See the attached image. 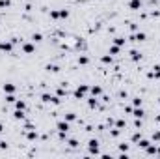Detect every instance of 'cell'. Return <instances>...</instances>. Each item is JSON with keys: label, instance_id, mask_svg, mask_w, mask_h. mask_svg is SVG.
<instances>
[{"label": "cell", "instance_id": "6da1fadb", "mask_svg": "<svg viewBox=\"0 0 160 159\" xmlns=\"http://www.w3.org/2000/svg\"><path fill=\"white\" fill-rule=\"evenodd\" d=\"M86 92H88V86H86V84H80V86L74 90V97H76V99H84V94H86Z\"/></svg>", "mask_w": 160, "mask_h": 159}, {"label": "cell", "instance_id": "7a4b0ae2", "mask_svg": "<svg viewBox=\"0 0 160 159\" xmlns=\"http://www.w3.org/2000/svg\"><path fill=\"white\" fill-rule=\"evenodd\" d=\"M13 49V41H0V51L2 52H11Z\"/></svg>", "mask_w": 160, "mask_h": 159}, {"label": "cell", "instance_id": "3957f363", "mask_svg": "<svg viewBox=\"0 0 160 159\" xmlns=\"http://www.w3.org/2000/svg\"><path fill=\"white\" fill-rule=\"evenodd\" d=\"M56 127H58V131H60V133H67V131H69V122H67V120L58 122V124H56Z\"/></svg>", "mask_w": 160, "mask_h": 159}, {"label": "cell", "instance_id": "277c9868", "mask_svg": "<svg viewBox=\"0 0 160 159\" xmlns=\"http://www.w3.org/2000/svg\"><path fill=\"white\" fill-rule=\"evenodd\" d=\"M88 148H89V153H99V142L95 141V138H91V141H89Z\"/></svg>", "mask_w": 160, "mask_h": 159}, {"label": "cell", "instance_id": "5b68a950", "mask_svg": "<svg viewBox=\"0 0 160 159\" xmlns=\"http://www.w3.org/2000/svg\"><path fill=\"white\" fill-rule=\"evenodd\" d=\"M130 39H132V41H145V34H143V32H138V34H134Z\"/></svg>", "mask_w": 160, "mask_h": 159}, {"label": "cell", "instance_id": "8992f818", "mask_svg": "<svg viewBox=\"0 0 160 159\" xmlns=\"http://www.w3.org/2000/svg\"><path fill=\"white\" fill-rule=\"evenodd\" d=\"M129 8H130V9H140V8H142V2H140V0H130V2H129Z\"/></svg>", "mask_w": 160, "mask_h": 159}, {"label": "cell", "instance_id": "52a82bcc", "mask_svg": "<svg viewBox=\"0 0 160 159\" xmlns=\"http://www.w3.org/2000/svg\"><path fill=\"white\" fill-rule=\"evenodd\" d=\"M23 51H24L26 54H32V52L35 51V47H34L32 43H24V45H23Z\"/></svg>", "mask_w": 160, "mask_h": 159}, {"label": "cell", "instance_id": "ba28073f", "mask_svg": "<svg viewBox=\"0 0 160 159\" xmlns=\"http://www.w3.org/2000/svg\"><path fill=\"white\" fill-rule=\"evenodd\" d=\"M4 92H8V94H13V92H15V84H11V83H6V84H4Z\"/></svg>", "mask_w": 160, "mask_h": 159}, {"label": "cell", "instance_id": "9c48e42d", "mask_svg": "<svg viewBox=\"0 0 160 159\" xmlns=\"http://www.w3.org/2000/svg\"><path fill=\"white\" fill-rule=\"evenodd\" d=\"M91 94H93L95 97L101 95V94H103V88H101V86H91Z\"/></svg>", "mask_w": 160, "mask_h": 159}, {"label": "cell", "instance_id": "30bf717a", "mask_svg": "<svg viewBox=\"0 0 160 159\" xmlns=\"http://www.w3.org/2000/svg\"><path fill=\"white\" fill-rule=\"evenodd\" d=\"M13 116H15V120H23V118H24V112H23L21 109H17V110L13 112Z\"/></svg>", "mask_w": 160, "mask_h": 159}, {"label": "cell", "instance_id": "8fae6325", "mask_svg": "<svg viewBox=\"0 0 160 159\" xmlns=\"http://www.w3.org/2000/svg\"><path fill=\"white\" fill-rule=\"evenodd\" d=\"M132 114H134V118H142L145 112H143L142 109H134V110H132Z\"/></svg>", "mask_w": 160, "mask_h": 159}, {"label": "cell", "instance_id": "7c38bea8", "mask_svg": "<svg viewBox=\"0 0 160 159\" xmlns=\"http://www.w3.org/2000/svg\"><path fill=\"white\" fill-rule=\"evenodd\" d=\"M26 137H28V141H37V133H35V131H32V129L28 131V135H26Z\"/></svg>", "mask_w": 160, "mask_h": 159}, {"label": "cell", "instance_id": "4fadbf2b", "mask_svg": "<svg viewBox=\"0 0 160 159\" xmlns=\"http://www.w3.org/2000/svg\"><path fill=\"white\" fill-rule=\"evenodd\" d=\"M130 58H132V60H140V58H142V54H140L138 51H130Z\"/></svg>", "mask_w": 160, "mask_h": 159}, {"label": "cell", "instance_id": "5bb4252c", "mask_svg": "<svg viewBox=\"0 0 160 159\" xmlns=\"http://www.w3.org/2000/svg\"><path fill=\"white\" fill-rule=\"evenodd\" d=\"M15 107L21 109V110H24V109H26V103H24V101H15Z\"/></svg>", "mask_w": 160, "mask_h": 159}, {"label": "cell", "instance_id": "9a60e30c", "mask_svg": "<svg viewBox=\"0 0 160 159\" xmlns=\"http://www.w3.org/2000/svg\"><path fill=\"white\" fill-rule=\"evenodd\" d=\"M88 62H89V58H88V56H80V58H78V64H82V66H86Z\"/></svg>", "mask_w": 160, "mask_h": 159}, {"label": "cell", "instance_id": "2e32d148", "mask_svg": "<svg viewBox=\"0 0 160 159\" xmlns=\"http://www.w3.org/2000/svg\"><path fill=\"white\" fill-rule=\"evenodd\" d=\"M114 41H115V45H119V47H121V45H125V37H115Z\"/></svg>", "mask_w": 160, "mask_h": 159}, {"label": "cell", "instance_id": "e0dca14e", "mask_svg": "<svg viewBox=\"0 0 160 159\" xmlns=\"http://www.w3.org/2000/svg\"><path fill=\"white\" fill-rule=\"evenodd\" d=\"M119 52V45H112L110 47V54H117Z\"/></svg>", "mask_w": 160, "mask_h": 159}, {"label": "cell", "instance_id": "ac0fdd59", "mask_svg": "<svg viewBox=\"0 0 160 159\" xmlns=\"http://www.w3.org/2000/svg\"><path fill=\"white\" fill-rule=\"evenodd\" d=\"M47 69H49V71H52V73H58V71H60V68H58V66H50V64L47 66Z\"/></svg>", "mask_w": 160, "mask_h": 159}, {"label": "cell", "instance_id": "d6986e66", "mask_svg": "<svg viewBox=\"0 0 160 159\" xmlns=\"http://www.w3.org/2000/svg\"><path fill=\"white\" fill-rule=\"evenodd\" d=\"M149 144H151L149 141H142V138H140V148H143V150H145V148H147Z\"/></svg>", "mask_w": 160, "mask_h": 159}, {"label": "cell", "instance_id": "ffe728a7", "mask_svg": "<svg viewBox=\"0 0 160 159\" xmlns=\"http://www.w3.org/2000/svg\"><path fill=\"white\" fill-rule=\"evenodd\" d=\"M6 101H8V103H15L17 99H15V95H13V94H8V97H6Z\"/></svg>", "mask_w": 160, "mask_h": 159}, {"label": "cell", "instance_id": "44dd1931", "mask_svg": "<svg viewBox=\"0 0 160 159\" xmlns=\"http://www.w3.org/2000/svg\"><path fill=\"white\" fill-rule=\"evenodd\" d=\"M74 118H76V116H74L73 112H67V114H65V120H67V122H73Z\"/></svg>", "mask_w": 160, "mask_h": 159}, {"label": "cell", "instance_id": "7402d4cb", "mask_svg": "<svg viewBox=\"0 0 160 159\" xmlns=\"http://www.w3.org/2000/svg\"><path fill=\"white\" fill-rule=\"evenodd\" d=\"M32 39H34V41H43V36H41V34H34Z\"/></svg>", "mask_w": 160, "mask_h": 159}, {"label": "cell", "instance_id": "603a6c76", "mask_svg": "<svg viewBox=\"0 0 160 159\" xmlns=\"http://www.w3.org/2000/svg\"><path fill=\"white\" fill-rule=\"evenodd\" d=\"M140 138H142V135H140V133H134V135H132V142H140Z\"/></svg>", "mask_w": 160, "mask_h": 159}, {"label": "cell", "instance_id": "cb8c5ba5", "mask_svg": "<svg viewBox=\"0 0 160 159\" xmlns=\"http://www.w3.org/2000/svg\"><path fill=\"white\" fill-rule=\"evenodd\" d=\"M115 127H117V129H123V127H125V120H117Z\"/></svg>", "mask_w": 160, "mask_h": 159}, {"label": "cell", "instance_id": "d4e9b609", "mask_svg": "<svg viewBox=\"0 0 160 159\" xmlns=\"http://www.w3.org/2000/svg\"><path fill=\"white\" fill-rule=\"evenodd\" d=\"M50 97H52L50 94H43V97H41V99H43L45 103H50Z\"/></svg>", "mask_w": 160, "mask_h": 159}, {"label": "cell", "instance_id": "484cf974", "mask_svg": "<svg viewBox=\"0 0 160 159\" xmlns=\"http://www.w3.org/2000/svg\"><path fill=\"white\" fill-rule=\"evenodd\" d=\"M60 17H62V19H67V17H69V11H67V9H62V11H60Z\"/></svg>", "mask_w": 160, "mask_h": 159}, {"label": "cell", "instance_id": "4316f807", "mask_svg": "<svg viewBox=\"0 0 160 159\" xmlns=\"http://www.w3.org/2000/svg\"><path fill=\"white\" fill-rule=\"evenodd\" d=\"M69 146H71V148H76V146H78V141H76V138H71V141H69Z\"/></svg>", "mask_w": 160, "mask_h": 159}, {"label": "cell", "instance_id": "83f0119b", "mask_svg": "<svg viewBox=\"0 0 160 159\" xmlns=\"http://www.w3.org/2000/svg\"><path fill=\"white\" fill-rule=\"evenodd\" d=\"M103 62H104V64H112V56H108V54L103 56Z\"/></svg>", "mask_w": 160, "mask_h": 159}, {"label": "cell", "instance_id": "f1b7e54d", "mask_svg": "<svg viewBox=\"0 0 160 159\" xmlns=\"http://www.w3.org/2000/svg\"><path fill=\"white\" fill-rule=\"evenodd\" d=\"M89 107H91V109H93V107H97V99H95V95L89 99Z\"/></svg>", "mask_w": 160, "mask_h": 159}, {"label": "cell", "instance_id": "f546056e", "mask_svg": "<svg viewBox=\"0 0 160 159\" xmlns=\"http://www.w3.org/2000/svg\"><path fill=\"white\" fill-rule=\"evenodd\" d=\"M9 6V0H0V8H8Z\"/></svg>", "mask_w": 160, "mask_h": 159}, {"label": "cell", "instance_id": "4dcf8cb0", "mask_svg": "<svg viewBox=\"0 0 160 159\" xmlns=\"http://www.w3.org/2000/svg\"><path fill=\"white\" fill-rule=\"evenodd\" d=\"M134 107H140V105H142V99H140V97H134Z\"/></svg>", "mask_w": 160, "mask_h": 159}, {"label": "cell", "instance_id": "1f68e13d", "mask_svg": "<svg viewBox=\"0 0 160 159\" xmlns=\"http://www.w3.org/2000/svg\"><path fill=\"white\" fill-rule=\"evenodd\" d=\"M50 17H52V19H58V17H60V11H50Z\"/></svg>", "mask_w": 160, "mask_h": 159}, {"label": "cell", "instance_id": "d6a6232c", "mask_svg": "<svg viewBox=\"0 0 160 159\" xmlns=\"http://www.w3.org/2000/svg\"><path fill=\"white\" fill-rule=\"evenodd\" d=\"M110 135H112V137H117V135H119V129H117V127H115V129H112V131H110Z\"/></svg>", "mask_w": 160, "mask_h": 159}, {"label": "cell", "instance_id": "836d02e7", "mask_svg": "<svg viewBox=\"0 0 160 159\" xmlns=\"http://www.w3.org/2000/svg\"><path fill=\"white\" fill-rule=\"evenodd\" d=\"M119 150H121V152H127V150H129V144H121V146H119Z\"/></svg>", "mask_w": 160, "mask_h": 159}, {"label": "cell", "instance_id": "e575fe53", "mask_svg": "<svg viewBox=\"0 0 160 159\" xmlns=\"http://www.w3.org/2000/svg\"><path fill=\"white\" fill-rule=\"evenodd\" d=\"M153 141H160V133H153Z\"/></svg>", "mask_w": 160, "mask_h": 159}, {"label": "cell", "instance_id": "d590c367", "mask_svg": "<svg viewBox=\"0 0 160 159\" xmlns=\"http://www.w3.org/2000/svg\"><path fill=\"white\" fill-rule=\"evenodd\" d=\"M2 131H4V126H2V124H0V133H2Z\"/></svg>", "mask_w": 160, "mask_h": 159}]
</instances>
